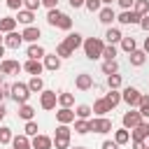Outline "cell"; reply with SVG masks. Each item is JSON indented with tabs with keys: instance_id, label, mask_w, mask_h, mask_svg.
I'll list each match as a JSON object with an SVG mask.
<instances>
[{
	"instance_id": "cell-15",
	"label": "cell",
	"mask_w": 149,
	"mask_h": 149,
	"mask_svg": "<svg viewBox=\"0 0 149 149\" xmlns=\"http://www.w3.org/2000/svg\"><path fill=\"white\" fill-rule=\"evenodd\" d=\"M21 37H23V42H37L40 37H42V33H40V28L37 26H26L23 28V33H21Z\"/></svg>"
},
{
	"instance_id": "cell-28",
	"label": "cell",
	"mask_w": 149,
	"mask_h": 149,
	"mask_svg": "<svg viewBox=\"0 0 149 149\" xmlns=\"http://www.w3.org/2000/svg\"><path fill=\"white\" fill-rule=\"evenodd\" d=\"M16 30V19L14 16H2L0 19V33H12Z\"/></svg>"
},
{
	"instance_id": "cell-21",
	"label": "cell",
	"mask_w": 149,
	"mask_h": 149,
	"mask_svg": "<svg viewBox=\"0 0 149 149\" xmlns=\"http://www.w3.org/2000/svg\"><path fill=\"white\" fill-rule=\"evenodd\" d=\"M9 144H12V149H33V147H30V140H28L26 133H23V135H14Z\"/></svg>"
},
{
	"instance_id": "cell-22",
	"label": "cell",
	"mask_w": 149,
	"mask_h": 149,
	"mask_svg": "<svg viewBox=\"0 0 149 149\" xmlns=\"http://www.w3.org/2000/svg\"><path fill=\"white\" fill-rule=\"evenodd\" d=\"M14 19H16V23L33 26V21H35V12H30V9H19V16H14Z\"/></svg>"
},
{
	"instance_id": "cell-35",
	"label": "cell",
	"mask_w": 149,
	"mask_h": 149,
	"mask_svg": "<svg viewBox=\"0 0 149 149\" xmlns=\"http://www.w3.org/2000/svg\"><path fill=\"white\" fill-rule=\"evenodd\" d=\"M119 44H121V49H123V51H126V54H130V51H133V49H137V44H135V37H130V35H128V37H126V35H123V37H121V42H119Z\"/></svg>"
},
{
	"instance_id": "cell-1",
	"label": "cell",
	"mask_w": 149,
	"mask_h": 149,
	"mask_svg": "<svg viewBox=\"0 0 149 149\" xmlns=\"http://www.w3.org/2000/svg\"><path fill=\"white\" fill-rule=\"evenodd\" d=\"M81 42H84V37H81L79 33H70V35L56 47V56H61V58H70V56L81 47Z\"/></svg>"
},
{
	"instance_id": "cell-10",
	"label": "cell",
	"mask_w": 149,
	"mask_h": 149,
	"mask_svg": "<svg viewBox=\"0 0 149 149\" xmlns=\"http://www.w3.org/2000/svg\"><path fill=\"white\" fill-rule=\"evenodd\" d=\"M98 21L105 23V26H109L112 21H116V12L112 9V5H102V7L98 9Z\"/></svg>"
},
{
	"instance_id": "cell-43",
	"label": "cell",
	"mask_w": 149,
	"mask_h": 149,
	"mask_svg": "<svg viewBox=\"0 0 149 149\" xmlns=\"http://www.w3.org/2000/svg\"><path fill=\"white\" fill-rule=\"evenodd\" d=\"M56 28H61V30H70V28H72V19H70V16H68V14H63V16H61V21H58V26H56Z\"/></svg>"
},
{
	"instance_id": "cell-24",
	"label": "cell",
	"mask_w": 149,
	"mask_h": 149,
	"mask_svg": "<svg viewBox=\"0 0 149 149\" xmlns=\"http://www.w3.org/2000/svg\"><path fill=\"white\" fill-rule=\"evenodd\" d=\"M105 102L109 105V109H114V107L121 102V93H119V88H109V91L105 93Z\"/></svg>"
},
{
	"instance_id": "cell-8",
	"label": "cell",
	"mask_w": 149,
	"mask_h": 149,
	"mask_svg": "<svg viewBox=\"0 0 149 149\" xmlns=\"http://www.w3.org/2000/svg\"><path fill=\"white\" fill-rule=\"evenodd\" d=\"M140 121H144V119H142V114H140V112H137L135 107H130V109H128V112L123 114V119H121L123 128H128V130H133V128H135V126H137Z\"/></svg>"
},
{
	"instance_id": "cell-18",
	"label": "cell",
	"mask_w": 149,
	"mask_h": 149,
	"mask_svg": "<svg viewBox=\"0 0 149 149\" xmlns=\"http://www.w3.org/2000/svg\"><path fill=\"white\" fill-rule=\"evenodd\" d=\"M44 70H51V72H56L58 68H61V56H56V54H44Z\"/></svg>"
},
{
	"instance_id": "cell-4",
	"label": "cell",
	"mask_w": 149,
	"mask_h": 149,
	"mask_svg": "<svg viewBox=\"0 0 149 149\" xmlns=\"http://www.w3.org/2000/svg\"><path fill=\"white\" fill-rule=\"evenodd\" d=\"M54 147L56 149H68L70 147V128H68V123H58L56 135H54Z\"/></svg>"
},
{
	"instance_id": "cell-23",
	"label": "cell",
	"mask_w": 149,
	"mask_h": 149,
	"mask_svg": "<svg viewBox=\"0 0 149 149\" xmlns=\"http://www.w3.org/2000/svg\"><path fill=\"white\" fill-rule=\"evenodd\" d=\"M26 54H28V58H35V61H42L47 51H44V47H42V44H37V42H33V44L28 47V51H26Z\"/></svg>"
},
{
	"instance_id": "cell-55",
	"label": "cell",
	"mask_w": 149,
	"mask_h": 149,
	"mask_svg": "<svg viewBox=\"0 0 149 149\" xmlns=\"http://www.w3.org/2000/svg\"><path fill=\"white\" fill-rule=\"evenodd\" d=\"M5 56V44H0V58Z\"/></svg>"
},
{
	"instance_id": "cell-6",
	"label": "cell",
	"mask_w": 149,
	"mask_h": 149,
	"mask_svg": "<svg viewBox=\"0 0 149 149\" xmlns=\"http://www.w3.org/2000/svg\"><path fill=\"white\" fill-rule=\"evenodd\" d=\"M140 98H142V93H140L135 86H126V88L121 91V100H123L128 107H137V105H140Z\"/></svg>"
},
{
	"instance_id": "cell-36",
	"label": "cell",
	"mask_w": 149,
	"mask_h": 149,
	"mask_svg": "<svg viewBox=\"0 0 149 149\" xmlns=\"http://www.w3.org/2000/svg\"><path fill=\"white\" fill-rule=\"evenodd\" d=\"M133 12H137L140 16L149 14V0H135L133 2Z\"/></svg>"
},
{
	"instance_id": "cell-19",
	"label": "cell",
	"mask_w": 149,
	"mask_h": 149,
	"mask_svg": "<svg viewBox=\"0 0 149 149\" xmlns=\"http://www.w3.org/2000/svg\"><path fill=\"white\" fill-rule=\"evenodd\" d=\"M56 121L58 123H72L74 121V109L72 107H61L56 112Z\"/></svg>"
},
{
	"instance_id": "cell-40",
	"label": "cell",
	"mask_w": 149,
	"mask_h": 149,
	"mask_svg": "<svg viewBox=\"0 0 149 149\" xmlns=\"http://www.w3.org/2000/svg\"><path fill=\"white\" fill-rule=\"evenodd\" d=\"M100 58H105V61H114V58H116V47H114V44H105Z\"/></svg>"
},
{
	"instance_id": "cell-38",
	"label": "cell",
	"mask_w": 149,
	"mask_h": 149,
	"mask_svg": "<svg viewBox=\"0 0 149 149\" xmlns=\"http://www.w3.org/2000/svg\"><path fill=\"white\" fill-rule=\"evenodd\" d=\"M121 84H123V79H121V74H119V72L107 74V86H109V88H121Z\"/></svg>"
},
{
	"instance_id": "cell-51",
	"label": "cell",
	"mask_w": 149,
	"mask_h": 149,
	"mask_svg": "<svg viewBox=\"0 0 149 149\" xmlns=\"http://www.w3.org/2000/svg\"><path fill=\"white\" fill-rule=\"evenodd\" d=\"M68 2H70V5L77 9V7H84V2H86V0H68Z\"/></svg>"
},
{
	"instance_id": "cell-58",
	"label": "cell",
	"mask_w": 149,
	"mask_h": 149,
	"mask_svg": "<svg viewBox=\"0 0 149 149\" xmlns=\"http://www.w3.org/2000/svg\"><path fill=\"white\" fill-rule=\"evenodd\" d=\"M2 40H5V37H2V33H0V44H2Z\"/></svg>"
},
{
	"instance_id": "cell-49",
	"label": "cell",
	"mask_w": 149,
	"mask_h": 149,
	"mask_svg": "<svg viewBox=\"0 0 149 149\" xmlns=\"http://www.w3.org/2000/svg\"><path fill=\"white\" fill-rule=\"evenodd\" d=\"M116 2H119V7H121V9H130L135 0H116Z\"/></svg>"
},
{
	"instance_id": "cell-41",
	"label": "cell",
	"mask_w": 149,
	"mask_h": 149,
	"mask_svg": "<svg viewBox=\"0 0 149 149\" xmlns=\"http://www.w3.org/2000/svg\"><path fill=\"white\" fill-rule=\"evenodd\" d=\"M102 72H105V74L119 72V63H116V61H105V63H102Z\"/></svg>"
},
{
	"instance_id": "cell-59",
	"label": "cell",
	"mask_w": 149,
	"mask_h": 149,
	"mask_svg": "<svg viewBox=\"0 0 149 149\" xmlns=\"http://www.w3.org/2000/svg\"><path fill=\"white\" fill-rule=\"evenodd\" d=\"M2 77H5V74H2V72H0V84H2Z\"/></svg>"
},
{
	"instance_id": "cell-17",
	"label": "cell",
	"mask_w": 149,
	"mask_h": 149,
	"mask_svg": "<svg viewBox=\"0 0 149 149\" xmlns=\"http://www.w3.org/2000/svg\"><path fill=\"white\" fill-rule=\"evenodd\" d=\"M74 86H77L79 91H88V88L93 86V77H91L88 72H81V74L74 77Z\"/></svg>"
},
{
	"instance_id": "cell-44",
	"label": "cell",
	"mask_w": 149,
	"mask_h": 149,
	"mask_svg": "<svg viewBox=\"0 0 149 149\" xmlns=\"http://www.w3.org/2000/svg\"><path fill=\"white\" fill-rule=\"evenodd\" d=\"M42 5V0H23V9H30V12H37Z\"/></svg>"
},
{
	"instance_id": "cell-26",
	"label": "cell",
	"mask_w": 149,
	"mask_h": 149,
	"mask_svg": "<svg viewBox=\"0 0 149 149\" xmlns=\"http://www.w3.org/2000/svg\"><path fill=\"white\" fill-rule=\"evenodd\" d=\"M91 109H93L98 116H107V112H112V109H109V105L105 102V98H98V100L93 102V107H91Z\"/></svg>"
},
{
	"instance_id": "cell-33",
	"label": "cell",
	"mask_w": 149,
	"mask_h": 149,
	"mask_svg": "<svg viewBox=\"0 0 149 149\" xmlns=\"http://www.w3.org/2000/svg\"><path fill=\"white\" fill-rule=\"evenodd\" d=\"M58 105H61V107H72V105H74V95L68 93V91H61V93H58Z\"/></svg>"
},
{
	"instance_id": "cell-34",
	"label": "cell",
	"mask_w": 149,
	"mask_h": 149,
	"mask_svg": "<svg viewBox=\"0 0 149 149\" xmlns=\"http://www.w3.org/2000/svg\"><path fill=\"white\" fill-rule=\"evenodd\" d=\"M91 114H93L91 105H77L74 109V119H91Z\"/></svg>"
},
{
	"instance_id": "cell-5",
	"label": "cell",
	"mask_w": 149,
	"mask_h": 149,
	"mask_svg": "<svg viewBox=\"0 0 149 149\" xmlns=\"http://www.w3.org/2000/svg\"><path fill=\"white\" fill-rule=\"evenodd\" d=\"M56 105H58V93L49 91V88H42L40 91V107L42 109H54Z\"/></svg>"
},
{
	"instance_id": "cell-7",
	"label": "cell",
	"mask_w": 149,
	"mask_h": 149,
	"mask_svg": "<svg viewBox=\"0 0 149 149\" xmlns=\"http://www.w3.org/2000/svg\"><path fill=\"white\" fill-rule=\"evenodd\" d=\"M88 121H91V130H93V133H100V135L112 133V121H109L107 116H93V119H88Z\"/></svg>"
},
{
	"instance_id": "cell-2",
	"label": "cell",
	"mask_w": 149,
	"mask_h": 149,
	"mask_svg": "<svg viewBox=\"0 0 149 149\" xmlns=\"http://www.w3.org/2000/svg\"><path fill=\"white\" fill-rule=\"evenodd\" d=\"M81 47H84V56H86L88 61H95V58L102 56L105 42H102L100 37H86V40L81 42Z\"/></svg>"
},
{
	"instance_id": "cell-31",
	"label": "cell",
	"mask_w": 149,
	"mask_h": 149,
	"mask_svg": "<svg viewBox=\"0 0 149 149\" xmlns=\"http://www.w3.org/2000/svg\"><path fill=\"white\" fill-rule=\"evenodd\" d=\"M121 30L119 28H107V33H105V40H107V44H116V42H121Z\"/></svg>"
},
{
	"instance_id": "cell-29",
	"label": "cell",
	"mask_w": 149,
	"mask_h": 149,
	"mask_svg": "<svg viewBox=\"0 0 149 149\" xmlns=\"http://www.w3.org/2000/svg\"><path fill=\"white\" fill-rule=\"evenodd\" d=\"M33 116H35V107H30L28 102L19 105V119H23V121H30Z\"/></svg>"
},
{
	"instance_id": "cell-37",
	"label": "cell",
	"mask_w": 149,
	"mask_h": 149,
	"mask_svg": "<svg viewBox=\"0 0 149 149\" xmlns=\"http://www.w3.org/2000/svg\"><path fill=\"white\" fill-rule=\"evenodd\" d=\"M137 112L142 114V119H147V116H149V95H147V93H142L140 105H137Z\"/></svg>"
},
{
	"instance_id": "cell-39",
	"label": "cell",
	"mask_w": 149,
	"mask_h": 149,
	"mask_svg": "<svg viewBox=\"0 0 149 149\" xmlns=\"http://www.w3.org/2000/svg\"><path fill=\"white\" fill-rule=\"evenodd\" d=\"M12 128L9 126H0V144H9L12 142Z\"/></svg>"
},
{
	"instance_id": "cell-61",
	"label": "cell",
	"mask_w": 149,
	"mask_h": 149,
	"mask_svg": "<svg viewBox=\"0 0 149 149\" xmlns=\"http://www.w3.org/2000/svg\"><path fill=\"white\" fill-rule=\"evenodd\" d=\"M144 149H147V147H144Z\"/></svg>"
},
{
	"instance_id": "cell-14",
	"label": "cell",
	"mask_w": 149,
	"mask_h": 149,
	"mask_svg": "<svg viewBox=\"0 0 149 149\" xmlns=\"http://www.w3.org/2000/svg\"><path fill=\"white\" fill-rule=\"evenodd\" d=\"M30 147H33V149H51V147H54V140H51L49 135L37 133V135L30 140Z\"/></svg>"
},
{
	"instance_id": "cell-30",
	"label": "cell",
	"mask_w": 149,
	"mask_h": 149,
	"mask_svg": "<svg viewBox=\"0 0 149 149\" xmlns=\"http://www.w3.org/2000/svg\"><path fill=\"white\" fill-rule=\"evenodd\" d=\"M61 16H63V12H61L58 7H54V9H49V12H47V23L56 28V26H58V21H61Z\"/></svg>"
},
{
	"instance_id": "cell-25",
	"label": "cell",
	"mask_w": 149,
	"mask_h": 149,
	"mask_svg": "<svg viewBox=\"0 0 149 149\" xmlns=\"http://www.w3.org/2000/svg\"><path fill=\"white\" fill-rule=\"evenodd\" d=\"M114 142H116L119 147L128 144V142H130V130H128V128H119V130H114Z\"/></svg>"
},
{
	"instance_id": "cell-45",
	"label": "cell",
	"mask_w": 149,
	"mask_h": 149,
	"mask_svg": "<svg viewBox=\"0 0 149 149\" xmlns=\"http://www.w3.org/2000/svg\"><path fill=\"white\" fill-rule=\"evenodd\" d=\"M84 7H86L88 12H98V9L102 7V2H100V0H86V2H84Z\"/></svg>"
},
{
	"instance_id": "cell-47",
	"label": "cell",
	"mask_w": 149,
	"mask_h": 149,
	"mask_svg": "<svg viewBox=\"0 0 149 149\" xmlns=\"http://www.w3.org/2000/svg\"><path fill=\"white\" fill-rule=\"evenodd\" d=\"M7 7L9 9H21L23 7V0H7Z\"/></svg>"
},
{
	"instance_id": "cell-54",
	"label": "cell",
	"mask_w": 149,
	"mask_h": 149,
	"mask_svg": "<svg viewBox=\"0 0 149 149\" xmlns=\"http://www.w3.org/2000/svg\"><path fill=\"white\" fill-rule=\"evenodd\" d=\"M5 114H7V107H5V105H2V102H0V121H2V119H5Z\"/></svg>"
},
{
	"instance_id": "cell-52",
	"label": "cell",
	"mask_w": 149,
	"mask_h": 149,
	"mask_svg": "<svg viewBox=\"0 0 149 149\" xmlns=\"http://www.w3.org/2000/svg\"><path fill=\"white\" fill-rule=\"evenodd\" d=\"M147 144L144 142H140V140H133V149H144Z\"/></svg>"
},
{
	"instance_id": "cell-32",
	"label": "cell",
	"mask_w": 149,
	"mask_h": 149,
	"mask_svg": "<svg viewBox=\"0 0 149 149\" xmlns=\"http://www.w3.org/2000/svg\"><path fill=\"white\" fill-rule=\"evenodd\" d=\"M28 88H30V93H40V91L44 88V81H42V77H40V74L30 77V81H28Z\"/></svg>"
},
{
	"instance_id": "cell-27",
	"label": "cell",
	"mask_w": 149,
	"mask_h": 149,
	"mask_svg": "<svg viewBox=\"0 0 149 149\" xmlns=\"http://www.w3.org/2000/svg\"><path fill=\"white\" fill-rule=\"evenodd\" d=\"M72 123H74V133H79V135L91 133V121L88 119H74Z\"/></svg>"
},
{
	"instance_id": "cell-20",
	"label": "cell",
	"mask_w": 149,
	"mask_h": 149,
	"mask_svg": "<svg viewBox=\"0 0 149 149\" xmlns=\"http://www.w3.org/2000/svg\"><path fill=\"white\" fill-rule=\"evenodd\" d=\"M128 61H130V65L140 68V65H144V61H147V54H144L142 49H133V51L128 54Z\"/></svg>"
},
{
	"instance_id": "cell-50",
	"label": "cell",
	"mask_w": 149,
	"mask_h": 149,
	"mask_svg": "<svg viewBox=\"0 0 149 149\" xmlns=\"http://www.w3.org/2000/svg\"><path fill=\"white\" fill-rule=\"evenodd\" d=\"M42 5L47 9H54V7H58V0H42Z\"/></svg>"
},
{
	"instance_id": "cell-3",
	"label": "cell",
	"mask_w": 149,
	"mask_h": 149,
	"mask_svg": "<svg viewBox=\"0 0 149 149\" xmlns=\"http://www.w3.org/2000/svg\"><path fill=\"white\" fill-rule=\"evenodd\" d=\"M9 95H12V100H14L16 105H23V102H28V98H30V88H28V84H23V81H14L12 88H9Z\"/></svg>"
},
{
	"instance_id": "cell-46",
	"label": "cell",
	"mask_w": 149,
	"mask_h": 149,
	"mask_svg": "<svg viewBox=\"0 0 149 149\" xmlns=\"http://www.w3.org/2000/svg\"><path fill=\"white\" fill-rule=\"evenodd\" d=\"M137 26H140L144 33H149V14H144V16L140 19V23H137Z\"/></svg>"
},
{
	"instance_id": "cell-57",
	"label": "cell",
	"mask_w": 149,
	"mask_h": 149,
	"mask_svg": "<svg viewBox=\"0 0 149 149\" xmlns=\"http://www.w3.org/2000/svg\"><path fill=\"white\" fill-rule=\"evenodd\" d=\"M68 149H86V147H68Z\"/></svg>"
},
{
	"instance_id": "cell-60",
	"label": "cell",
	"mask_w": 149,
	"mask_h": 149,
	"mask_svg": "<svg viewBox=\"0 0 149 149\" xmlns=\"http://www.w3.org/2000/svg\"><path fill=\"white\" fill-rule=\"evenodd\" d=\"M147 149H149V144H147Z\"/></svg>"
},
{
	"instance_id": "cell-16",
	"label": "cell",
	"mask_w": 149,
	"mask_h": 149,
	"mask_svg": "<svg viewBox=\"0 0 149 149\" xmlns=\"http://www.w3.org/2000/svg\"><path fill=\"white\" fill-rule=\"evenodd\" d=\"M23 70H26L30 77H35V74H42V70H44V63L35 61V58H28V61L23 63Z\"/></svg>"
},
{
	"instance_id": "cell-42",
	"label": "cell",
	"mask_w": 149,
	"mask_h": 149,
	"mask_svg": "<svg viewBox=\"0 0 149 149\" xmlns=\"http://www.w3.org/2000/svg\"><path fill=\"white\" fill-rule=\"evenodd\" d=\"M37 130H40V128H37V123H35L33 119H30V121H26V128H23V133H26L28 137H35V135H37Z\"/></svg>"
},
{
	"instance_id": "cell-12",
	"label": "cell",
	"mask_w": 149,
	"mask_h": 149,
	"mask_svg": "<svg viewBox=\"0 0 149 149\" xmlns=\"http://www.w3.org/2000/svg\"><path fill=\"white\" fill-rule=\"evenodd\" d=\"M2 44H5L7 49H19V47L23 44V37H21V33L12 30V33H5V40H2Z\"/></svg>"
},
{
	"instance_id": "cell-53",
	"label": "cell",
	"mask_w": 149,
	"mask_h": 149,
	"mask_svg": "<svg viewBox=\"0 0 149 149\" xmlns=\"http://www.w3.org/2000/svg\"><path fill=\"white\" fill-rule=\"evenodd\" d=\"M142 51L149 54V33H147V37H144V47H142Z\"/></svg>"
},
{
	"instance_id": "cell-13",
	"label": "cell",
	"mask_w": 149,
	"mask_h": 149,
	"mask_svg": "<svg viewBox=\"0 0 149 149\" xmlns=\"http://www.w3.org/2000/svg\"><path fill=\"white\" fill-rule=\"evenodd\" d=\"M149 137V123L147 121H140L133 130H130V140H140V142H144Z\"/></svg>"
},
{
	"instance_id": "cell-9",
	"label": "cell",
	"mask_w": 149,
	"mask_h": 149,
	"mask_svg": "<svg viewBox=\"0 0 149 149\" xmlns=\"http://www.w3.org/2000/svg\"><path fill=\"white\" fill-rule=\"evenodd\" d=\"M23 70V65L19 61H12V58H2L0 61V72L2 74H19Z\"/></svg>"
},
{
	"instance_id": "cell-11",
	"label": "cell",
	"mask_w": 149,
	"mask_h": 149,
	"mask_svg": "<svg viewBox=\"0 0 149 149\" xmlns=\"http://www.w3.org/2000/svg\"><path fill=\"white\" fill-rule=\"evenodd\" d=\"M140 14L137 12H133V9H123L121 14H116V21L121 23V26H130V23H140Z\"/></svg>"
},
{
	"instance_id": "cell-56",
	"label": "cell",
	"mask_w": 149,
	"mask_h": 149,
	"mask_svg": "<svg viewBox=\"0 0 149 149\" xmlns=\"http://www.w3.org/2000/svg\"><path fill=\"white\" fill-rule=\"evenodd\" d=\"M102 5H112V2H116V0H100Z\"/></svg>"
},
{
	"instance_id": "cell-48",
	"label": "cell",
	"mask_w": 149,
	"mask_h": 149,
	"mask_svg": "<svg viewBox=\"0 0 149 149\" xmlns=\"http://www.w3.org/2000/svg\"><path fill=\"white\" fill-rule=\"evenodd\" d=\"M102 149H119V144H116L114 140H105V142H102Z\"/></svg>"
}]
</instances>
